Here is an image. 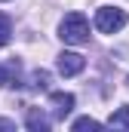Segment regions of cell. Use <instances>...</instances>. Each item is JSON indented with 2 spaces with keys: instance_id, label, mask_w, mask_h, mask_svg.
<instances>
[{
  "instance_id": "52a82bcc",
  "label": "cell",
  "mask_w": 129,
  "mask_h": 132,
  "mask_svg": "<svg viewBox=\"0 0 129 132\" xmlns=\"http://www.w3.org/2000/svg\"><path fill=\"white\" fill-rule=\"evenodd\" d=\"M9 37H12V22H9L6 12H0V46H6Z\"/></svg>"
},
{
  "instance_id": "9c48e42d",
  "label": "cell",
  "mask_w": 129,
  "mask_h": 132,
  "mask_svg": "<svg viewBox=\"0 0 129 132\" xmlns=\"http://www.w3.org/2000/svg\"><path fill=\"white\" fill-rule=\"evenodd\" d=\"M6 83H9V68L0 65V86H6Z\"/></svg>"
},
{
  "instance_id": "3957f363",
  "label": "cell",
  "mask_w": 129,
  "mask_h": 132,
  "mask_svg": "<svg viewBox=\"0 0 129 132\" xmlns=\"http://www.w3.org/2000/svg\"><path fill=\"white\" fill-rule=\"evenodd\" d=\"M55 68H59V74H62V77H77V74L86 68V59H83V55H77V52H62V55H59V62H55Z\"/></svg>"
},
{
  "instance_id": "5b68a950",
  "label": "cell",
  "mask_w": 129,
  "mask_h": 132,
  "mask_svg": "<svg viewBox=\"0 0 129 132\" xmlns=\"http://www.w3.org/2000/svg\"><path fill=\"white\" fill-rule=\"evenodd\" d=\"M108 126H111V129H129V108H117V111L111 114Z\"/></svg>"
},
{
  "instance_id": "8992f818",
  "label": "cell",
  "mask_w": 129,
  "mask_h": 132,
  "mask_svg": "<svg viewBox=\"0 0 129 132\" xmlns=\"http://www.w3.org/2000/svg\"><path fill=\"white\" fill-rule=\"evenodd\" d=\"M25 123H28V129H37V132L49 129V120H46L40 111H28V120H25Z\"/></svg>"
},
{
  "instance_id": "277c9868",
  "label": "cell",
  "mask_w": 129,
  "mask_h": 132,
  "mask_svg": "<svg viewBox=\"0 0 129 132\" xmlns=\"http://www.w3.org/2000/svg\"><path fill=\"white\" fill-rule=\"evenodd\" d=\"M49 104H52V117L55 120H64L74 111V95L71 92H52L49 95Z\"/></svg>"
},
{
  "instance_id": "7a4b0ae2",
  "label": "cell",
  "mask_w": 129,
  "mask_h": 132,
  "mask_svg": "<svg viewBox=\"0 0 129 132\" xmlns=\"http://www.w3.org/2000/svg\"><path fill=\"white\" fill-rule=\"evenodd\" d=\"M126 22H129V15L120 6H98L95 9V28L101 34H117L120 28H126Z\"/></svg>"
},
{
  "instance_id": "ba28073f",
  "label": "cell",
  "mask_w": 129,
  "mask_h": 132,
  "mask_svg": "<svg viewBox=\"0 0 129 132\" xmlns=\"http://www.w3.org/2000/svg\"><path fill=\"white\" fill-rule=\"evenodd\" d=\"M101 123L92 120V117H80V120H74V129H98Z\"/></svg>"
},
{
  "instance_id": "6da1fadb",
  "label": "cell",
  "mask_w": 129,
  "mask_h": 132,
  "mask_svg": "<svg viewBox=\"0 0 129 132\" xmlns=\"http://www.w3.org/2000/svg\"><path fill=\"white\" fill-rule=\"evenodd\" d=\"M59 37L71 46H80V43H89V22L83 12H68L59 25Z\"/></svg>"
}]
</instances>
